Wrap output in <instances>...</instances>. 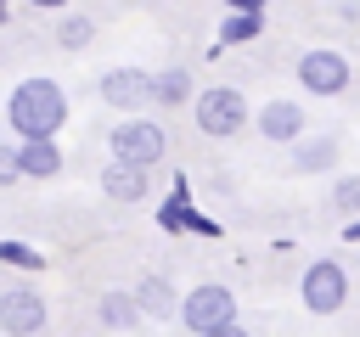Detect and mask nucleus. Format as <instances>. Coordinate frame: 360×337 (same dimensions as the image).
<instances>
[{
  "label": "nucleus",
  "mask_w": 360,
  "mask_h": 337,
  "mask_svg": "<svg viewBox=\"0 0 360 337\" xmlns=\"http://www.w3.org/2000/svg\"><path fill=\"white\" fill-rule=\"evenodd\" d=\"M158 225H163L169 236H180V230H197V236H219V225H214V219H202V213L191 208V197H180V191H174V197L158 208Z\"/></svg>",
  "instance_id": "11"
},
{
  "label": "nucleus",
  "mask_w": 360,
  "mask_h": 337,
  "mask_svg": "<svg viewBox=\"0 0 360 337\" xmlns=\"http://www.w3.org/2000/svg\"><path fill=\"white\" fill-rule=\"evenodd\" d=\"M304 124H309V118H304L298 101H264L259 118H253V129H259L270 146H298V140H304Z\"/></svg>",
  "instance_id": "9"
},
{
  "label": "nucleus",
  "mask_w": 360,
  "mask_h": 337,
  "mask_svg": "<svg viewBox=\"0 0 360 337\" xmlns=\"http://www.w3.org/2000/svg\"><path fill=\"white\" fill-rule=\"evenodd\" d=\"M180 326L197 331V337H208V331H219V326H236V292L219 286V281L191 286L186 303H180Z\"/></svg>",
  "instance_id": "3"
},
{
  "label": "nucleus",
  "mask_w": 360,
  "mask_h": 337,
  "mask_svg": "<svg viewBox=\"0 0 360 337\" xmlns=\"http://www.w3.org/2000/svg\"><path fill=\"white\" fill-rule=\"evenodd\" d=\"M6 124L17 129V140H56V129L68 124V95L56 79H22L6 101Z\"/></svg>",
  "instance_id": "1"
},
{
  "label": "nucleus",
  "mask_w": 360,
  "mask_h": 337,
  "mask_svg": "<svg viewBox=\"0 0 360 337\" xmlns=\"http://www.w3.org/2000/svg\"><path fill=\"white\" fill-rule=\"evenodd\" d=\"M208 337H248L242 326H219V331H208Z\"/></svg>",
  "instance_id": "22"
},
{
  "label": "nucleus",
  "mask_w": 360,
  "mask_h": 337,
  "mask_svg": "<svg viewBox=\"0 0 360 337\" xmlns=\"http://www.w3.org/2000/svg\"><path fill=\"white\" fill-rule=\"evenodd\" d=\"M343 236H349V242H360V219H349V225H343Z\"/></svg>",
  "instance_id": "23"
},
{
  "label": "nucleus",
  "mask_w": 360,
  "mask_h": 337,
  "mask_svg": "<svg viewBox=\"0 0 360 337\" xmlns=\"http://www.w3.org/2000/svg\"><path fill=\"white\" fill-rule=\"evenodd\" d=\"M135 298H141L146 320H174V315H180V303H186L163 275H141V281H135Z\"/></svg>",
  "instance_id": "12"
},
{
  "label": "nucleus",
  "mask_w": 360,
  "mask_h": 337,
  "mask_svg": "<svg viewBox=\"0 0 360 337\" xmlns=\"http://www.w3.org/2000/svg\"><path fill=\"white\" fill-rule=\"evenodd\" d=\"M0 264H11V270H45V253L28 247V242H17V236H6L0 242Z\"/></svg>",
  "instance_id": "18"
},
{
  "label": "nucleus",
  "mask_w": 360,
  "mask_h": 337,
  "mask_svg": "<svg viewBox=\"0 0 360 337\" xmlns=\"http://www.w3.org/2000/svg\"><path fill=\"white\" fill-rule=\"evenodd\" d=\"M146 185H152V180H146V168H141V163H118V157H112V163L101 168V191H107L112 202H141V197H146Z\"/></svg>",
  "instance_id": "10"
},
{
  "label": "nucleus",
  "mask_w": 360,
  "mask_h": 337,
  "mask_svg": "<svg viewBox=\"0 0 360 337\" xmlns=\"http://www.w3.org/2000/svg\"><path fill=\"white\" fill-rule=\"evenodd\" d=\"M298 292H304V309H309V315H338V309L349 303V275H343V264L315 258V264L304 270Z\"/></svg>",
  "instance_id": "6"
},
{
  "label": "nucleus",
  "mask_w": 360,
  "mask_h": 337,
  "mask_svg": "<svg viewBox=\"0 0 360 337\" xmlns=\"http://www.w3.org/2000/svg\"><path fill=\"white\" fill-rule=\"evenodd\" d=\"M96 315H101V326H112V331H135V326L146 320V309H141L135 292H107V298L96 303Z\"/></svg>",
  "instance_id": "14"
},
{
  "label": "nucleus",
  "mask_w": 360,
  "mask_h": 337,
  "mask_svg": "<svg viewBox=\"0 0 360 337\" xmlns=\"http://www.w3.org/2000/svg\"><path fill=\"white\" fill-rule=\"evenodd\" d=\"M107 146H112V157H118V163H141V168H152V163L169 152L163 129H158L152 118H141V112H124V124H112V129H107Z\"/></svg>",
  "instance_id": "4"
},
{
  "label": "nucleus",
  "mask_w": 360,
  "mask_h": 337,
  "mask_svg": "<svg viewBox=\"0 0 360 337\" xmlns=\"http://www.w3.org/2000/svg\"><path fill=\"white\" fill-rule=\"evenodd\" d=\"M259 28H264V11H231V17L219 22V39H225V45H248Z\"/></svg>",
  "instance_id": "16"
},
{
  "label": "nucleus",
  "mask_w": 360,
  "mask_h": 337,
  "mask_svg": "<svg viewBox=\"0 0 360 337\" xmlns=\"http://www.w3.org/2000/svg\"><path fill=\"white\" fill-rule=\"evenodd\" d=\"M349 56L343 51H304L298 56V84L309 90V95H343L349 90Z\"/></svg>",
  "instance_id": "7"
},
{
  "label": "nucleus",
  "mask_w": 360,
  "mask_h": 337,
  "mask_svg": "<svg viewBox=\"0 0 360 337\" xmlns=\"http://www.w3.org/2000/svg\"><path fill=\"white\" fill-rule=\"evenodd\" d=\"M28 6H39V11H45V6H68V0H28Z\"/></svg>",
  "instance_id": "24"
},
{
  "label": "nucleus",
  "mask_w": 360,
  "mask_h": 337,
  "mask_svg": "<svg viewBox=\"0 0 360 337\" xmlns=\"http://www.w3.org/2000/svg\"><path fill=\"white\" fill-rule=\"evenodd\" d=\"M191 118H197V129H202L208 140H231V135L248 124V101H242V90H231V84H208V90H197Z\"/></svg>",
  "instance_id": "2"
},
{
  "label": "nucleus",
  "mask_w": 360,
  "mask_h": 337,
  "mask_svg": "<svg viewBox=\"0 0 360 337\" xmlns=\"http://www.w3.org/2000/svg\"><path fill=\"white\" fill-rule=\"evenodd\" d=\"M96 95L107 107H118V112H141L146 101H158V73H146V67H107L96 79Z\"/></svg>",
  "instance_id": "5"
},
{
  "label": "nucleus",
  "mask_w": 360,
  "mask_h": 337,
  "mask_svg": "<svg viewBox=\"0 0 360 337\" xmlns=\"http://www.w3.org/2000/svg\"><path fill=\"white\" fill-rule=\"evenodd\" d=\"M90 39H96V22H90V17H68V22L56 28V45H62V51H84Z\"/></svg>",
  "instance_id": "19"
},
{
  "label": "nucleus",
  "mask_w": 360,
  "mask_h": 337,
  "mask_svg": "<svg viewBox=\"0 0 360 337\" xmlns=\"http://www.w3.org/2000/svg\"><path fill=\"white\" fill-rule=\"evenodd\" d=\"M45 320H51V309L39 292H28V286L0 292V331L6 337H34V331H45Z\"/></svg>",
  "instance_id": "8"
},
{
  "label": "nucleus",
  "mask_w": 360,
  "mask_h": 337,
  "mask_svg": "<svg viewBox=\"0 0 360 337\" xmlns=\"http://www.w3.org/2000/svg\"><path fill=\"white\" fill-rule=\"evenodd\" d=\"M11 157H17V168L34 174V180H51V174L62 168V146H56V140H17Z\"/></svg>",
  "instance_id": "13"
},
{
  "label": "nucleus",
  "mask_w": 360,
  "mask_h": 337,
  "mask_svg": "<svg viewBox=\"0 0 360 337\" xmlns=\"http://www.w3.org/2000/svg\"><path fill=\"white\" fill-rule=\"evenodd\" d=\"M332 208H338V213H360V174H343V180L332 185Z\"/></svg>",
  "instance_id": "20"
},
{
  "label": "nucleus",
  "mask_w": 360,
  "mask_h": 337,
  "mask_svg": "<svg viewBox=\"0 0 360 337\" xmlns=\"http://www.w3.org/2000/svg\"><path fill=\"white\" fill-rule=\"evenodd\" d=\"M158 101H163V107L197 101V95H191V73H186V67H163V73H158Z\"/></svg>",
  "instance_id": "17"
},
{
  "label": "nucleus",
  "mask_w": 360,
  "mask_h": 337,
  "mask_svg": "<svg viewBox=\"0 0 360 337\" xmlns=\"http://www.w3.org/2000/svg\"><path fill=\"white\" fill-rule=\"evenodd\" d=\"M292 168H304V174H326V168H338V135L298 140V146H292Z\"/></svg>",
  "instance_id": "15"
},
{
  "label": "nucleus",
  "mask_w": 360,
  "mask_h": 337,
  "mask_svg": "<svg viewBox=\"0 0 360 337\" xmlns=\"http://www.w3.org/2000/svg\"><path fill=\"white\" fill-rule=\"evenodd\" d=\"M231 11H264V0H225Z\"/></svg>",
  "instance_id": "21"
}]
</instances>
